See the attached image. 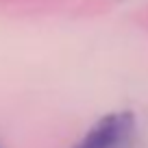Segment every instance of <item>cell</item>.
Returning a JSON list of instances; mask_svg holds the SVG:
<instances>
[{
    "label": "cell",
    "instance_id": "obj_1",
    "mask_svg": "<svg viewBox=\"0 0 148 148\" xmlns=\"http://www.w3.org/2000/svg\"><path fill=\"white\" fill-rule=\"evenodd\" d=\"M133 124H135V118L129 111L109 113V116L100 118L85 133V137L76 142L74 148H120L131 135Z\"/></svg>",
    "mask_w": 148,
    "mask_h": 148
}]
</instances>
